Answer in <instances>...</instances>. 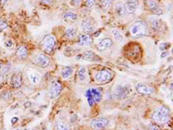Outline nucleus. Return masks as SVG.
Returning a JSON list of instances; mask_svg holds the SVG:
<instances>
[{
	"mask_svg": "<svg viewBox=\"0 0 173 130\" xmlns=\"http://www.w3.org/2000/svg\"><path fill=\"white\" fill-rule=\"evenodd\" d=\"M95 2H96V0H87L86 1V5L88 8L93 7L95 5Z\"/></svg>",
	"mask_w": 173,
	"mask_h": 130,
	"instance_id": "31",
	"label": "nucleus"
},
{
	"mask_svg": "<svg viewBox=\"0 0 173 130\" xmlns=\"http://www.w3.org/2000/svg\"><path fill=\"white\" fill-rule=\"evenodd\" d=\"M113 45V41L110 38H104L102 39L98 44H97V49L100 51H104L106 50L109 49Z\"/></svg>",
	"mask_w": 173,
	"mask_h": 130,
	"instance_id": "14",
	"label": "nucleus"
},
{
	"mask_svg": "<svg viewBox=\"0 0 173 130\" xmlns=\"http://www.w3.org/2000/svg\"><path fill=\"white\" fill-rule=\"evenodd\" d=\"M115 11H116V12H117V14L119 16H121V17H123V16H125L127 13H126V10H125V5H123V4H117L116 5H115Z\"/></svg>",
	"mask_w": 173,
	"mask_h": 130,
	"instance_id": "23",
	"label": "nucleus"
},
{
	"mask_svg": "<svg viewBox=\"0 0 173 130\" xmlns=\"http://www.w3.org/2000/svg\"><path fill=\"white\" fill-rule=\"evenodd\" d=\"M55 130H68V128L64 123L58 122L55 127Z\"/></svg>",
	"mask_w": 173,
	"mask_h": 130,
	"instance_id": "29",
	"label": "nucleus"
},
{
	"mask_svg": "<svg viewBox=\"0 0 173 130\" xmlns=\"http://www.w3.org/2000/svg\"><path fill=\"white\" fill-rule=\"evenodd\" d=\"M86 97H87V100H88V102L89 106L92 107V106L94 104V101L93 97H92V95H91L90 89L87 90V92H86Z\"/></svg>",
	"mask_w": 173,
	"mask_h": 130,
	"instance_id": "27",
	"label": "nucleus"
},
{
	"mask_svg": "<svg viewBox=\"0 0 173 130\" xmlns=\"http://www.w3.org/2000/svg\"><path fill=\"white\" fill-rule=\"evenodd\" d=\"M4 44H5V46H6L7 48H11V47L13 46V43H12V41H11L10 39L6 40V41L4 42Z\"/></svg>",
	"mask_w": 173,
	"mask_h": 130,
	"instance_id": "33",
	"label": "nucleus"
},
{
	"mask_svg": "<svg viewBox=\"0 0 173 130\" xmlns=\"http://www.w3.org/2000/svg\"><path fill=\"white\" fill-rule=\"evenodd\" d=\"M148 22L150 23V26L151 27V29L154 30V31H158V30H159V29L161 28V26H162L161 21L158 19V17H150V18L148 19Z\"/></svg>",
	"mask_w": 173,
	"mask_h": 130,
	"instance_id": "18",
	"label": "nucleus"
},
{
	"mask_svg": "<svg viewBox=\"0 0 173 130\" xmlns=\"http://www.w3.org/2000/svg\"><path fill=\"white\" fill-rule=\"evenodd\" d=\"M82 0H71L70 1V5L72 6H75V7H78L82 5Z\"/></svg>",
	"mask_w": 173,
	"mask_h": 130,
	"instance_id": "30",
	"label": "nucleus"
},
{
	"mask_svg": "<svg viewBox=\"0 0 173 130\" xmlns=\"http://www.w3.org/2000/svg\"><path fill=\"white\" fill-rule=\"evenodd\" d=\"M113 2V0H103L102 1V8L104 10H107L108 8H110V6L112 5V3Z\"/></svg>",
	"mask_w": 173,
	"mask_h": 130,
	"instance_id": "28",
	"label": "nucleus"
},
{
	"mask_svg": "<svg viewBox=\"0 0 173 130\" xmlns=\"http://www.w3.org/2000/svg\"><path fill=\"white\" fill-rule=\"evenodd\" d=\"M0 128H1V121H0Z\"/></svg>",
	"mask_w": 173,
	"mask_h": 130,
	"instance_id": "39",
	"label": "nucleus"
},
{
	"mask_svg": "<svg viewBox=\"0 0 173 130\" xmlns=\"http://www.w3.org/2000/svg\"><path fill=\"white\" fill-rule=\"evenodd\" d=\"M77 59H82L85 61H90V62H96L100 61V58L95 53H94L93 51L88 50V51H85L83 53L80 54L77 56Z\"/></svg>",
	"mask_w": 173,
	"mask_h": 130,
	"instance_id": "7",
	"label": "nucleus"
},
{
	"mask_svg": "<svg viewBox=\"0 0 173 130\" xmlns=\"http://www.w3.org/2000/svg\"><path fill=\"white\" fill-rule=\"evenodd\" d=\"M78 77L81 81H85L86 80V69L84 67H82L79 69L78 72Z\"/></svg>",
	"mask_w": 173,
	"mask_h": 130,
	"instance_id": "26",
	"label": "nucleus"
},
{
	"mask_svg": "<svg viewBox=\"0 0 173 130\" xmlns=\"http://www.w3.org/2000/svg\"><path fill=\"white\" fill-rule=\"evenodd\" d=\"M170 109L166 107H159L157 108L151 115L152 120L156 123L166 124L170 121Z\"/></svg>",
	"mask_w": 173,
	"mask_h": 130,
	"instance_id": "2",
	"label": "nucleus"
},
{
	"mask_svg": "<svg viewBox=\"0 0 173 130\" xmlns=\"http://www.w3.org/2000/svg\"><path fill=\"white\" fill-rule=\"evenodd\" d=\"M149 128H150V130H160L159 129V127L157 126V125H155V124H151Z\"/></svg>",
	"mask_w": 173,
	"mask_h": 130,
	"instance_id": "34",
	"label": "nucleus"
},
{
	"mask_svg": "<svg viewBox=\"0 0 173 130\" xmlns=\"http://www.w3.org/2000/svg\"><path fill=\"white\" fill-rule=\"evenodd\" d=\"M10 83H11V86L14 89H19L23 84V80H22L21 75L20 74L13 75L11 79H10Z\"/></svg>",
	"mask_w": 173,
	"mask_h": 130,
	"instance_id": "16",
	"label": "nucleus"
},
{
	"mask_svg": "<svg viewBox=\"0 0 173 130\" xmlns=\"http://www.w3.org/2000/svg\"><path fill=\"white\" fill-rule=\"evenodd\" d=\"M81 28H82L84 34H89L91 32L94 31V26L92 25V23L88 19L83 20L82 22V24H81Z\"/></svg>",
	"mask_w": 173,
	"mask_h": 130,
	"instance_id": "15",
	"label": "nucleus"
},
{
	"mask_svg": "<svg viewBox=\"0 0 173 130\" xmlns=\"http://www.w3.org/2000/svg\"><path fill=\"white\" fill-rule=\"evenodd\" d=\"M90 93L94 101V102H99L101 100L102 94H101L100 89H90Z\"/></svg>",
	"mask_w": 173,
	"mask_h": 130,
	"instance_id": "20",
	"label": "nucleus"
},
{
	"mask_svg": "<svg viewBox=\"0 0 173 130\" xmlns=\"http://www.w3.org/2000/svg\"><path fill=\"white\" fill-rule=\"evenodd\" d=\"M130 32L133 38H143L148 35L149 28H148L147 23H145L144 21L139 20V21H136L135 23H133V24L131 26Z\"/></svg>",
	"mask_w": 173,
	"mask_h": 130,
	"instance_id": "1",
	"label": "nucleus"
},
{
	"mask_svg": "<svg viewBox=\"0 0 173 130\" xmlns=\"http://www.w3.org/2000/svg\"><path fill=\"white\" fill-rule=\"evenodd\" d=\"M16 56L17 58L23 60V59H26L28 57V50L25 46H20L17 50H16Z\"/></svg>",
	"mask_w": 173,
	"mask_h": 130,
	"instance_id": "19",
	"label": "nucleus"
},
{
	"mask_svg": "<svg viewBox=\"0 0 173 130\" xmlns=\"http://www.w3.org/2000/svg\"><path fill=\"white\" fill-rule=\"evenodd\" d=\"M73 69L72 68H70V67H66V68H64V69H62V71H61V77L62 78H64V79H68L69 77L72 76V74H73Z\"/></svg>",
	"mask_w": 173,
	"mask_h": 130,
	"instance_id": "24",
	"label": "nucleus"
},
{
	"mask_svg": "<svg viewBox=\"0 0 173 130\" xmlns=\"http://www.w3.org/2000/svg\"><path fill=\"white\" fill-rule=\"evenodd\" d=\"M3 67H4V63L2 62H0V71H1V69H2Z\"/></svg>",
	"mask_w": 173,
	"mask_h": 130,
	"instance_id": "38",
	"label": "nucleus"
},
{
	"mask_svg": "<svg viewBox=\"0 0 173 130\" xmlns=\"http://www.w3.org/2000/svg\"><path fill=\"white\" fill-rule=\"evenodd\" d=\"M112 72L109 69H102L95 75V79L99 83H106L112 78Z\"/></svg>",
	"mask_w": 173,
	"mask_h": 130,
	"instance_id": "3",
	"label": "nucleus"
},
{
	"mask_svg": "<svg viewBox=\"0 0 173 130\" xmlns=\"http://www.w3.org/2000/svg\"><path fill=\"white\" fill-rule=\"evenodd\" d=\"M109 121L106 118H99L93 120L90 123V126L94 129H103L107 127Z\"/></svg>",
	"mask_w": 173,
	"mask_h": 130,
	"instance_id": "8",
	"label": "nucleus"
},
{
	"mask_svg": "<svg viewBox=\"0 0 173 130\" xmlns=\"http://www.w3.org/2000/svg\"><path fill=\"white\" fill-rule=\"evenodd\" d=\"M76 36V29L74 26H69L65 31V38L67 39H74Z\"/></svg>",
	"mask_w": 173,
	"mask_h": 130,
	"instance_id": "22",
	"label": "nucleus"
},
{
	"mask_svg": "<svg viewBox=\"0 0 173 130\" xmlns=\"http://www.w3.org/2000/svg\"><path fill=\"white\" fill-rule=\"evenodd\" d=\"M145 5L151 11L154 12V14H156V15L163 14V11L159 7V4L157 0H145Z\"/></svg>",
	"mask_w": 173,
	"mask_h": 130,
	"instance_id": "9",
	"label": "nucleus"
},
{
	"mask_svg": "<svg viewBox=\"0 0 173 130\" xmlns=\"http://www.w3.org/2000/svg\"><path fill=\"white\" fill-rule=\"evenodd\" d=\"M63 19L66 22H75L78 19V16L73 11H68L63 16Z\"/></svg>",
	"mask_w": 173,
	"mask_h": 130,
	"instance_id": "21",
	"label": "nucleus"
},
{
	"mask_svg": "<svg viewBox=\"0 0 173 130\" xmlns=\"http://www.w3.org/2000/svg\"><path fill=\"white\" fill-rule=\"evenodd\" d=\"M111 31H112V34H113V36L114 37L115 40H117L118 42H122V41L124 40V38H123L122 34H121V32L118 31V30L113 29Z\"/></svg>",
	"mask_w": 173,
	"mask_h": 130,
	"instance_id": "25",
	"label": "nucleus"
},
{
	"mask_svg": "<svg viewBox=\"0 0 173 130\" xmlns=\"http://www.w3.org/2000/svg\"><path fill=\"white\" fill-rule=\"evenodd\" d=\"M136 90L140 95H150L153 93L152 88L143 83H138L136 85Z\"/></svg>",
	"mask_w": 173,
	"mask_h": 130,
	"instance_id": "11",
	"label": "nucleus"
},
{
	"mask_svg": "<svg viewBox=\"0 0 173 130\" xmlns=\"http://www.w3.org/2000/svg\"><path fill=\"white\" fill-rule=\"evenodd\" d=\"M17 120H18V119H17L16 117H14V118L12 119V121H11V123H12V124H15V123L16 122V121H17Z\"/></svg>",
	"mask_w": 173,
	"mask_h": 130,
	"instance_id": "36",
	"label": "nucleus"
},
{
	"mask_svg": "<svg viewBox=\"0 0 173 130\" xmlns=\"http://www.w3.org/2000/svg\"><path fill=\"white\" fill-rule=\"evenodd\" d=\"M39 1H41L43 4H45V5H49L51 3V0H39Z\"/></svg>",
	"mask_w": 173,
	"mask_h": 130,
	"instance_id": "35",
	"label": "nucleus"
},
{
	"mask_svg": "<svg viewBox=\"0 0 173 130\" xmlns=\"http://www.w3.org/2000/svg\"><path fill=\"white\" fill-rule=\"evenodd\" d=\"M131 92V87L130 85H126V86H118L116 87L114 90V95L118 99H124Z\"/></svg>",
	"mask_w": 173,
	"mask_h": 130,
	"instance_id": "5",
	"label": "nucleus"
},
{
	"mask_svg": "<svg viewBox=\"0 0 173 130\" xmlns=\"http://www.w3.org/2000/svg\"><path fill=\"white\" fill-rule=\"evenodd\" d=\"M27 78L32 85H37L41 82V76L37 71H30L27 74Z\"/></svg>",
	"mask_w": 173,
	"mask_h": 130,
	"instance_id": "12",
	"label": "nucleus"
},
{
	"mask_svg": "<svg viewBox=\"0 0 173 130\" xmlns=\"http://www.w3.org/2000/svg\"><path fill=\"white\" fill-rule=\"evenodd\" d=\"M35 62L41 68H46L49 65V58L44 54H39L35 58Z\"/></svg>",
	"mask_w": 173,
	"mask_h": 130,
	"instance_id": "10",
	"label": "nucleus"
},
{
	"mask_svg": "<svg viewBox=\"0 0 173 130\" xmlns=\"http://www.w3.org/2000/svg\"><path fill=\"white\" fill-rule=\"evenodd\" d=\"M0 1H1L2 5H5V4L8 2V0H0Z\"/></svg>",
	"mask_w": 173,
	"mask_h": 130,
	"instance_id": "37",
	"label": "nucleus"
},
{
	"mask_svg": "<svg viewBox=\"0 0 173 130\" xmlns=\"http://www.w3.org/2000/svg\"><path fill=\"white\" fill-rule=\"evenodd\" d=\"M92 44V38L88 34H82L79 37L78 45L89 46Z\"/></svg>",
	"mask_w": 173,
	"mask_h": 130,
	"instance_id": "17",
	"label": "nucleus"
},
{
	"mask_svg": "<svg viewBox=\"0 0 173 130\" xmlns=\"http://www.w3.org/2000/svg\"><path fill=\"white\" fill-rule=\"evenodd\" d=\"M43 49L47 53H51L55 46V38L53 35H48L43 38Z\"/></svg>",
	"mask_w": 173,
	"mask_h": 130,
	"instance_id": "4",
	"label": "nucleus"
},
{
	"mask_svg": "<svg viewBox=\"0 0 173 130\" xmlns=\"http://www.w3.org/2000/svg\"><path fill=\"white\" fill-rule=\"evenodd\" d=\"M61 91H62V86H61V84L59 82L55 81V82H53L50 88H49V97L51 99H55V98H57L60 95Z\"/></svg>",
	"mask_w": 173,
	"mask_h": 130,
	"instance_id": "6",
	"label": "nucleus"
},
{
	"mask_svg": "<svg viewBox=\"0 0 173 130\" xmlns=\"http://www.w3.org/2000/svg\"><path fill=\"white\" fill-rule=\"evenodd\" d=\"M125 5V10L127 14H133L134 13L136 9L138 7V1L137 0H128Z\"/></svg>",
	"mask_w": 173,
	"mask_h": 130,
	"instance_id": "13",
	"label": "nucleus"
},
{
	"mask_svg": "<svg viewBox=\"0 0 173 130\" xmlns=\"http://www.w3.org/2000/svg\"><path fill=\"white\" fill-rule=\"evenodd\" d=\"M6 28H7V23H5L4 21H3V20H0V31L4 30Z\"/></svg>",
	"mask_w": 173,
	"mask_h": 130,
	"instance_id": "32",
	"label": "nucleus"
}]
</instances>
